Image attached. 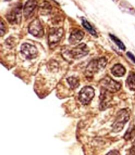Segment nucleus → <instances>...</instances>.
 I'll use <instances>...</instances> for the list:
<instances>
[{"mask_svg":"<svg viewBox=\"0 0 135 155\" xmlns=\"http://www.w3.org/2000/svg\"><path fill=\"white\" fill-rule=\"evenodd\" d=\"M129 118L130 115L127 110L126 109L120 110L117 113L116 119L112 125L113 131L115 133L120 131L129 120Z\"/></svg>","mask_w":135,"mask_h":155,"instance_id":"obj_1","label":"nucleus"},{"mask_svg":"<svg viewBox=\"0 0 135 155\" xmlns=\"http://www.w3.org/2000/svg\"><path fill=\"white\" fill-rule=\"evenodd\" d=\"M107 59L105 58H101L98 59L91 61L86 67V74L87 76H92L95 73L103 69L107 64Z\"/></svg>","mask_w":135,"mask_h":155,"instance_id":"obj_2","label":"nucleus"},{"mask_svg":"<svg viewBox=\"0 0 135 155\" xmlns=\"http://www.w3.org/2000/svg\"><path fill=\"white\" fill-rule=\"evenodd\" d=\"M94 96V90L90 86L83 87L79 93V100L83 105H88Z\"/></svg>","mask_w":135,"mask_h":155,"instance_id":"obj_3","label":"nucleus"},{"mask_svg":"<svg viewBox=\"0 0 135 155\" xmlns=\"http://www.w3.org/2000/svg\"><path fill=\"white\" fill-rule=\"evenodd\" d=\"M100 84L103 89L110 93L116 92L119 90L121 87V84L119 82L114 81L109 76H106L102 79Z\"/></svg>","mask_w":135,"mask_h":155,"instance_id":"obj_4","label":"nucleus"},{"mask_svg":"<svg viewBox=\"0 0 135 155\" xmlns=\"http://www.w3.org/2000/svg\"><path fill=\"white\" fill-rule=\"evenodd\" d=\"M64 34L62 28H53L51 29L48 34V44L50 47L55 46L61 39Z\"/></svg>","mask_w":135,"mask_h":155,"instance_id":"obj_5","label":"nucleus"},{"mask_svg":"<svg viewBox=\"0 0 135 155\" xmlns=\"http://www.w3.org/2000/svg\"><path fill=\"white\" fill-rule=\"evenodd\" d=\"M28 31L35 37L41 38L43 36V28L38 19H35L30 23L28 25Z\"/></svg>","mask_w":135,"mask_h":155,"instance_id":"obj_6","label":"nucleus"},{"mask_svg":"<svg viewBox=\"0 0 135 155\" xmlns=\"http://www.w3.org/2000/svg\"><path fill=\"white\" fill-rule=\"evenodd\" d=\"M21 51L26 58L29 59L35 58L38 54L36 47L28 43H24L21 45Z\"/></svg>","mask_w":135,"mask_h":155,"instance_id":"obj_7","label":"nucleus"},{"mask_svg":"<svg viewBox=\"0 0 135 155\" xmlns=\"http://www.w3.org/2000/svg\"><path fill=\"white\" fill-rule=\"evenodd\" d=\"M89 51V49L87 45L81 44L77 45L76 47L73 48L70 51L71 58L74 59H79L86 56Z\"/></svg>","mask_w":135,"mask_h":155,"instance_id":"obj_8","label":"nucleus"},{"mask_svg":"<svg viewBox=\"0 0 135 155\" xmlns=\"http://www.w3.org/2000/svg\"><path fill=\"white\" fill-rule=\"evenodd\" d=\"M84 33L80 30H75L71 32L68 38L70 44L72 45L79 43L84 38Z\"/></svg>","mask_w":135,"mask_h":155,"instance_id":"obj_9","label":"nucleus"},{"mask_svg":"<svg viewBox=\"0 0 135 155\" xmlns=\"http://www.w3.org/2000/svg\"><path fill=\"white\" fill-rule=\"evenodd\" d=\"M37 5L36 0H28L24 7V15L26 18H29Z\"/></svg>","mask_w":135,"mask_h":155,"instance_id":"obj_10","label":"nucleus"},{"mask_svg":"<svg viewBox=\"0 0 135 155\" xmlns=\"http://www.w3.org/2000/svg\"><path fill=\"white\" fill-rule=\"evenodd\" d=\"M112 74L116 77L123 76L125 73V68L121 64H117L114 65L111 68Z\"/></svg>","mask_w":135,"mask_h":155,"instance_id":"obj_11","label":"nucleus"},{"mask_svg":"<svg viewBox=\"0 0 135 155\" xmlns=\"http://www.w3.org/2000/svg\"><path fill=\"white\" fill-rule=\"evenodd\" d=\"M127 85L129 89L135 91V73H131L127 79Z\"/></svg>","mask_w":135,"mask_h":155,"instance_id":"obj_12","label":"nucleus"},{"mask_svg":"<svg viewBox=\"0 0 135 155\" xmlns=\"http://www.w3.org/2000/svg\"><path fill=\"white\" fill-rule=\"evenodd\" d=\"M82 24L83 25V27L92 35L94 36H97V33L95 31V30L92 27V26L90 24V23L86 20L83 19H82Z\"/></svg>","mask_w":135,"mask_h":155,"instance_id":"obj_13","label":"nucleus"},{"mask_svg":"<svg viewBox=\"0 0 135 155\" xmlns=\"http://www.w3.org/2000/svg\"><path fill=\"white\" fill-rule=\"evenodd\" d=\"M67 81L71 89H75L79 85V81L76 78L69 77L67 79Z\"/></svg>","mask_w":135,"mask_h":155,"instance_id":"obj_14","label":"nucleus"},{"mask_svg":"<svg viewBox=\"0 0 135 155\" xmlns=\"http://www.w3.org/2000/svg\"><path fill=\"white\" fill-rule=\"evenodd\" d=\"M110 37L111 38V39L113 40V41L118 46V47L119 48H120L121 50H125V45L123 44V43L119 39L117 38L116 36L111 35V34H110Z\"/></svg>","mask_w":135,"mask_h":155,"instance_id":"obj_15","label":"nucleus"},{"mask_svg":"<svg viewBox=\"0 0 135 155\" xmlns=\"http://www.w3.org/2000/svg\"><path fill=\"white\" fill-rule=\"evenodd\" d=\"M8 21H10V23L14 24L15 22H18V12H11L8 16L7 17Z\"/></svg>","mask_w":135,"mask_h":155,"instance_id":"obj_16","label":"nucleus"},{"mask_svg":"<svg viewBox=\"0 0 135 155\" xmlns=\"http://www.w3.org/2000/svg\"><path fill=\"white\" fill-rule=\"evenodd\" d=\"M5 26L3 24V22L2 21H1V29H0V33H1V36H2L4 33H5Z\"/></svg>","mask_w":135,"mask_h":155,"instance_id":"obj_17","label":"nucleus"},{"mask_svg":"<svg viewBox=\"0 0 135 155\" xmlns=\"http://www.w3.org/2000/svg\"><path fill=\"white\" fill-rule=\"evenodd\" d=\"M127 55L128 56V57L133 62H134L135 63V56H134L131 53H130V52H127Z\"/></svg>","mask_w":135,"mask_h":155,"instance_id":"obj_18","label":"nucleus"},{"mask_svg":"<svg viewBox=\"0 0 135 155\" xmlns=\"http://www.w3.org/2000/svg\"><path fill=\"white\" fill-rule=\"evenodd\" d=\"M106 155H120L119 153L117 150H111L108 152Z\"/></svg>","mask_w":135,"mask_h":155,"instance_id":"obj_19","label":"nucleus"},{"mask_svg":"<svg viewBox=\"0 0 135 155\" xmlns=\"http://www.w3.org/2000/svg\"><path fill=\"white\" fill-rule=\"evenodd\" d=\"M133 144H134V146L135 147V139H134V142H133Z\"/></svg>","mask_w":135,"mask_h":155,"instance_id":"obj_20","label":"nucleus"}]
</instances>
